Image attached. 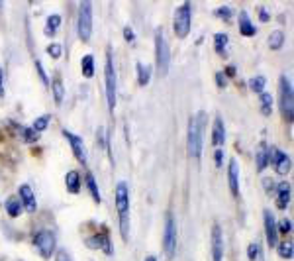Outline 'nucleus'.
I'll return each mask as SVG.
<instances>
[{
  "label": "nucleus",
  "mask_w": 294,
  "mask_h": 261,
  "mask_svg": "<svg viewBox=\"0 0 294 261\" xmlns=\"http://www.w3.org/2000/svg\"><path fill=\"white\" fill-rule=\"evenodd\" d=\"M202 120H204V114H198V116H190L188 120V155L198 159L200 153H202Z\"/></svg>",
  "instance_id": "nucleus-1"
},
{
  "label": "nucleus",
  "mask_w": 294,
  "mask_h": 261,
  "mask_svg": "<svg viewBox=\"0 0 294 261\" xmlns=\"http://www.w3.org/2000/svg\"><path fill=\"white\" fill-rule=\"evenodd\" d=\"M155 63H157V73L161 77H167L169 65H171V51H169V43L163 30H159L155 36Z\"/></svg>",
  "instance_id": "nucleus-2"
},
{
  "label": "nucleus",
  "mask_w": 294,
  "mask_h": 261,
  "mask_svg": "<svg viewBox=\"0 0 294 261\" xmlns=\"http://www.w3.org/2000/svg\"><path fill=\"white\" fill-rule=\"evenodd\" d=\"M192 26V4L184 2L175 10V20H173V30L177 37H186Z\"/></svg>",
  "instance_id": "nucleus-3"
},
{
  "label": "nucleus",
  "mask_w": 294,
  "mask_h": 261,
  "mask_svg": "<svg viewBox=\"0 0 294 261\" xmlns=\"http://www.w3.org/2000/svg\"><path fill=\"white\" fill-rule=\"evenodd\" d=\"M77 32L81 41H89L92 36V4L89 0H83L79 6V22H77Z\"/></svg>",
  "instance_id": "nucleus-4"
},
{
  "label": "nucleus",
  "mask_w": 294,
  "mask_h": 261,
  "mask_svg": "<svg viewBox=\"0 0 294 261\" xmlns=\"http://www.w3.org/2000/svg\"><path fill=\"white\" fill-rule=\"evenodd\" d=\"M278 89H280V110H282V116L286 118L288 124H292V118H294V104H292V83L286 75L280 77L278 81Z\"/></svg>",
  "instance_id": "nucleus-5"
},
{
  "label": "nucleus",
  "mask_w": 294,
  "mask_h": 261,
  "mask_svg": "<svg viewBox=\"0 0 294 261\" xmlns=\"http://www.w3.org/2000/svg\"><path fill=\"white\" fill-rule=\"evenodd\" d=\"M104 81H106V100L108 108H116V69H114V61L112 55L106 53V65H104Z\"/></svg>",
  "instance_id": "nucleus-6"
},
{
  "label": "nucleus",
  "mask_w": 294,
  "mask_h": 261,
  "mask_svg": "<svg viewBox=\"0 0 294 261\" xmlns=\"http://www.w3.org/2000/svg\"><path fill=\"white\" fill-rule=\"evenodd\" d=\"M177 220L173 218V214L169 212L167 214V220H165V236H163V247H165V253L167 257H173L175 251H177Z\"/></svg>",
  "instance_id": "nucleus-7"
},
{
  "label": "nucleus",
  "mask_w": 294,
  "mask_h": 261,
  "mask_svg": "<svg viewBox=\"0 0 294 261\" xmlns=\"http://www.w3.org/2000/svg\"><path fill=\"white\" fill-rule=\"evenodd\" d=\"M116 210L120 218H129V188L126 181L116 185Z\"/></svg>",
  "instance_id": "nucleus-8"
},
{
  "label": "nucleus",
  "mask_w": 294,
  "mask_h": 261,
  "mask_svg": "<svg viewBox=\"0 0 294 261\" xmlns=\"http://www.w3.org/2000/svg\"><path fill=\"white\" fill-rule=\"evenodd\" d=\"M34 243L37 245V249H39V253L43 257H51V253L55 251V236H53V232H47V230L37 232L34 236Z\"/></svg>",
  "instance_id": "nucleus-9"
},
{
  "label": "nucleus",
  "mask_w": 294,
  "mask_h": 261,
  "mask_svg": "<svg viewBox=\"0 0 294 261\" xmlns=\"http://www.w3.org/2000/svg\"><path fill=\"white\" fill-rule=\"evenodd\" d=\"M269 163L275 165L278 175H286L290 171V155L276 148H269Z\"/></svg>",
  "instance_id": "nucleus-10"
},
{
  "label": "nucleus",
  "mask_w": 294,
  "mask_h": 261,
  "mask_svg": "<svg viewBox=\"0 0 294 261\" xmlns=\"http://www.w3.org/2000/svg\"><path fill=\"white\" fill-rule=\"evenodd\" d=\"M63 136L67 138V142H69V146H71V149H73V153H75V157H77V161H81L83 165L87 163V148H85V144H83V140L79 138V136H75V134H71V132H67V130H63Z\"/></svg>",
  "instance_id": "nucleus-11"
},
{
  "label": "nucleus",
  "mask_w": 294,
  "mask_h": 261,
  "mask_svg": "<svg viewBox=\"0 0 294 261\" xmlns=\"http://www.w3.org/2000/svg\"><path fill=\"white\" fill-rule=\"evenodd\" d=\"M263 218H265V236H267V243H269V247H276V243H278L276 220H275V216H273L271 210H265V212H263Z\"/></svg>",
  "instance_id": "nucleus-12"
},
{
  "label": "nucleus",
  "mask_w": 294,
  "mask_h": 261,
  "mask_svg": "<svg viewBox=\"0 0 294 261\" xmlns=\"http://www.w3.org/2000/svg\"><path fill=\"white\" fill-rule=\"evenodd\" d=\"M18 194H20V203L24 205L22 208H26L28 212H36L37 203H36V194H34L32 186H30V185H22V186L18 188Z\"/></svg>",
  "instance_id": "nucleus-13"
},
{
  "label": "nucleus",
  "mask_w": 294,
  "mask_h": 261,
  "mask_svg": "<svg viewBox=\"0 0 294 261\" xmlns=\"http://www.w3.org/2000/svg\"><path fill=\"white\" fill-rule=\"evenodd\" d=\"M212 257H214V261H222V257H224V238H222L220 226L212 228Z\"/></svg>",
  "instance_id": "nucleus-14"
},
{
  "label": "nucleus",
  "mask_w": 294,
  "mask_h": 261,
  "mask_svg": "<svg viewBox=\"0 0 294 261\" xmlns=\"http://www.w3.org/2000/svg\"><path fill=\"white\" fill-rule=\"evenodd\" d=\"M228 181H230V188H232V194L238 197L239 194V165L236 159L230 161V169H228Z\"/></svg>",
  "instance_id": "nucleus-15"
},
{
  "label": "nucleus",
  "mask_w": 294,
  "mask_h": 261,
  "mask_svg": "<svg viewBox=\"0 0 294 261\" xmlns=\"http://www.w3.org/2000/svg\"><path fill=\"white\" fill-rule=\"evenodd\" d=\"M226 142V128H224V122L220 116H216L214 120V132H212V144L214 146H224Z\"/></svg>",
  "instance_id": "nucleus-16"
},
{
  "label": "nucleus",
  "mask_w": 294,
  "mask_h": 261,
  "mask_svg": "<svg viewBox=\"0 0 294 261\" xmlns=\"http://www.w3.org/2000/svg\"><path fill=\"white\" fill-rule=\"evenodd\" d=\"M290 203V183H280L276 186V206L286 208Z\"/></svg>",
  "instance_id": "nucleus-17"
},
{
  "label": "nucleus",
  "mask_w": 294,
  "mask_h": 261,
  "mask_svg": "<svg viewBox=\"0 0 294 261\" xmlns=\"http://www.w3.org/2000/svg\"><path fill=\"white\" fill-rule=\"evenodd\" d=\"M65 185H67V190L71 194H77L81 190V175H79V171H69L67 177H65Z\"/></svg>",
  "instance_id": "nucleus-18"
},
{
  "label": "nucleus",
  "mask_w": 294,
  "mask_h": 261,
  "mask_svg": "<svg viewBox=\"0 0 294 261\" xmlns=\"http://www.w3.org/2000/svg\"><path fill=\"white\" fill-rule=\"evenodd\" d=\"M87 243H89V245H94V247H100L106 255H112V245H110V238H108V234H106V232H104V234L94 236V240H89Z\"/></svg>",
  "instance_id": "nucleus-19"
},
{
  "label": "nucleus",
  "mask_w": 294,
  "mask_h": 261,
  "mask_svg": "<svg viewBox=\"0 0 294 261\" xmlns=\"http://www.w3.org/2000/svg\"><path fill=\"white\" fill-rule=\"evenodd\" d=\"M239 32H241L245 37H251V36L257 34V28L251 24L247 12H241V14H239Z\"/></svg>",
  "instance_id": "nucleus-20"
},
{
  "label": "nucleus",
  "mask_w": 294,
  "mask_h": 261,
  "mask_svg": "<svg viewBox=\"0 0 294 261\" xmlns=\"http://www.w3.org/2000/svg\"><path fill=\"white\" fill-rule=\"evenodd\" d=\"M4 208H6L8 216H12V218H18L22 214V203L16 197H8L6 203H4Z\"/></svg>",
  "instance_id": "nucleus-21"
},
{
  "label": "nucleus",
  "mask_w": 294,
  "mask_h": 261,
  "mask_svg": "<svg viewBox=\"0 0 294 261\" xmlns=\"http://www.w3.org/2000/svg\"><path fill=\"white\" fill-rule=\"evenodd\" d=\"M81 69H83V75L87 79H91L94 75V57L92 55H85L81 59Z\"/></svg>",
  "instance_id": "nucleus-22"
},
{
  "label": "nucleus",
  "mask_w": 294,
  "mask_h": 261,
  "mask_svg": "<svg viewBox=\"0 0 294 261\" xmlns=\"http://www.w3.org/2000/svg\"><path fill=\"white\" fill-rule=\"evenodd\" d=\"M59 26H61V16L59 14H51L47 18V24H45V36H55Z\"/></svg>",
  "instance_id": "nucleus-23"
},
{
  "label": "nucleus",
  "mask_w": 294,
  "mask_h": 261,
  "mask_svg": "<svg viewBox=\"0 0 294 261\" xmlns=\"http://www.w3.org/2000/svg\"><path fill=\"white\" fill-rule=\"evenodd\" d=\"M282 43H284V32H282V30H275V32L269 36V47L276 51V49L282 47Z\"/></svg>",
  "instance_id": "nucleus-24"
},
{
  "label": "nucleus",
  "mask_w": 294,
  "mask_h": 261,
  "mask_svg": "<svg viewBox=\"0 0 294 261\" xmlns=\"http://www.w3.org/2000/svg\"><path fill=\"white\" fill-rule=\"evenodd\" d=\"M87 185H89V190H91V194H92L94 203H96V205H100V203H102V197H100L98 185H96V181H94V177H92L91 173H87Z\"/></svg>",
  "instance_id": "nucleus-25"
},
{
  "label": "nucleus",
  "mask_w": 294,
  "mask_h": 261,
  "mask_svg": "<svg viewBox=\"0 0 294 261\" xmlns=\"http://www.w3.org/2000/svg\"><path fill=\"white\" fill-rule=\"evenodd\" d=\"M259 96H261V112L265 116H269L273 112V94L263 91V93H259Z\"/></svg>",
  "instance_id": "nucleus-26"
},
{
  "label": "nucleus",
  "mask_w": 294,
  "mask_h": 261,
  "mask_svg": "<svg viewBox=\"0 0 294 261\" xmlns=\"http://www.w3.org/2000/svg\"><path fill=\"white\" fill-rule=\"evenodd\" d=\"M137 75H139V85H141V87L149 85V79H151V69L147 67V65L137 63Z\"/></svg>",
  "instance_id": "nucleus-27"
},
{
  "label": "nucleus",
  "mask_w": 294,
  "mask_h": 261,
  "mask_svg": "<svg viewBox=\"0 0 294 261\" xmlns=\"http://www.w3.org/2000/svg\"><path fill=\"white\" fill-rule=\"evenodd\" d=\"M51 91H53V98H55V102H57V104H61V102H63V98H65V87H63V81H61V79H55V81H53V85H51Z\"/></svg>",
  "instance_id": "nucleus-28"
},
{
  "label": "nucleus",
  "mask_w": 294,
  "mask_h": 261,
  "mask_svg": "<svg viewBox=\"0 0 294 261\" xmlns=\"http://www.w3.org/2000/svg\"><path fill=\"white\" fill-rule=\"evenodd\" d=\"M267 165H269V148L263 144V146L259 148V151H257V169L263 171Z\"/></svg>",
  "instance_id": "nucleus-29"
},
{
  "label": "nucleus",
  "mask_w": 294,
  "mask_h": 261,
  "mask_svg": "<svg viewBox=\"0 0 294 261\" xmlns=\"http://www.w3.org/2000/svg\"><path fill=\"white\" fill-rule=\"evenodd\" d=\"M265 85H267V79H265L263 75H257V77L249 79V89H251V91H255V93H263Z\"/></svg>",
  "instance_id": "nucleus-30"
},
{
  "label": "nucleus",
  "mask_w": 294,
  "mask_h": 261,
  "mask_svg": "<svg viewBox=\"0 0 294 261\" xmlns=\"http://www.w3.org/2000/svg\"><path fill=\"white\" fill-rule=\"evenodd\" d=\"M276 247H278V255L282 257V259H292V242H282V243H276Z\"/></svg>",
  "instance_id": "nucleus-31"
},
{
  "label": "nucleus",
  "mask_w": 294,
  "mask_h": 261,
  "mask_svg": "<svg viewBox=\"0 0 294 261\" xmlns=\"http://www.w3.org/2000/svg\"><path fill=\"white\" fill-rule=\"evenodd\" d=\"M49 120H51V118H49V114H43V116H39V118H36V120H34V124H32V128H34V130H36V132L39 134V132H43V130L47 128V124H49Z\"/></svg>",
  "instance_id": "nucleus-32"
},
{
  "label": "nucleus",
  "mask_w": 294,
  "mask_h": 261,
  "mask_svg": "<svg viewBox=\"0 0 294 261\" xmlns=\"http://www.w3.org/2000/svg\"><path fill=\"white\" fill-rule=\"evenodd\" d=\"M226 45H228V36L226 34H216L214 36V47L218 49V53H222Z\"/></svg>",
  "instance_id": "nucleus-33"
},
{
  "label": "nucleus",
  "mask_w": 294,
  "mask_h": 261,
  "mask_svg": "<svg viewBox=\"0 0 294 261\" xmlns=\"http://www.w3.org/2000/svg\"><path fill=\"white\" fill-rule=\"evenodd\" d=\"M22 136H24V142H28V144H34V142H37V138H39V134L36 132L34 128H24V130H22Z\"/></svg>",
  "instance_id": "nucleus-34"
},
{
  "label": "nucleus",
  "mask_w": 294,
  "mask_h": 261,
  "mask_svg": "<svg viewBox=\"0 0 294 261\" xmlns=\"http://www.w3.org/2000/svg\"><path fill=\"white\" fill-rule=\"evenodd\" d=\"M259 255H261V245H259L257 242L249 243V247H247V257H249V261H255Z\"/></svg>",
  "instance_id": "nucleus-35"
},
{
  "label": "nucleus",
  "mask_w": 294,
  "mask_h": 261,
  "mask_svg": "<svg viewBox=\"0 0 294 261\" xmlns=\"http://www.w3.org/2000/svg\"><path fill=\"white\" fill-rule=\"evenodd\" d=\"M276 230H278V234H290L292 222L288 218H284V220H280V224H276Z\"/></svg>",
  "instance_id": "nucleus-36"
},
{
  "label": "nucleus",
  "mask_w": 294,
  "mask_h": 261,
  "mask_svg": "<svg viewBox=\"0 0 294 261\" xmlns=\"http://www.w3.org/2000/svg\"><path fill=\"white\" fill-rule=\"evenodd\" d=\"M36 69H37V75H39L41 83L47 87V85H49V79H47V75H45V71H43V65H41V61H39V59H36Z\"/></svg>",
  "instance_id": "nucleus-37"
},
{
  "label": "nucleus",
  "mask_w": 294,
  "mask_h": 261,
  "mask_svg": "<svg viewBox=\"0 0 294 261\" xmlns=\"http://www.w3.org/2000/svg\"><path fill=\"white\" fill-rule=\"evenodd\" d=\"M216 16H218V18H224V20H230V18H232V8H230V6H220V8L216 10Z\"/></svg>",
  "instance_id": "nucleus-38"
},
{
  "label": "nucleus",
  "mask_w": 294,
  "mask_h": 261,
  "mask_svg": "<svg viewBox=\"0 0 294 261\" xmlns=\"http://www.w3.org/2000/svg\"><path fill=\"white\" fill-rule=\"evenodd\" d=\"M120 232H122V238L128 240V234H129V218H120Z\"/></svg>",
  "instance_id": "nucleus-39"
},
{
  "label": "nucleus",
  "mask_w": 294,
  "mask_h": 261,
  "mask_svg": "<svg viewBox=\"0 0 294 261\" xmlns=\"http://www.w3.org/2000/svg\"><path fill=\"white\" fill-rule=\"evenodd\" d=\"M47 53H49L53 59H59V57H61V45H59V43H51V45L47 47Z\"/></svg>",
  "instance_id": "nucleus-40"
},
{
  "label": "nucleus",
  "mask_w": 294,
  "mask_h": 261,
  "mask_svg": "<svg viewBox=\"0 0 294 261\" xmlns=\"http://www.w3.org/2000/svg\"><path fill=\"white\" fill-rule=\"evenodd\" d=\"M55 261H73V259H71V255L65 249H59L57 255H55Z\"/></svg>",
  "instance_id": "nucleus-41"
},
{
  "label": "nucleus",
  "mask_w": 294,
  "mask_h": 261,
  "mask_svg": "<svg viewBox=\"0 0 294 261\" xmlns=\"http://www.w3.org/2000/svg\"><path fill=\"white\" fill-rule=\"evenodd\" d=\"M124 37H126V41H133L135 39V34H133V30L129 26L124 28Z\"/></svg>",
  "instance_id": "nucleus-42"
},
{
  "label": "nucleus",
  "mask_w": 294,
  "mask_h": 261,
  "mask_svg": "<svg viewBox=\"0 0 294 261\" xmlns=\"http://www.w3.org/2000/svg\"><path fill=\"white\" fill-rule=\"evenodd\" d=\"M216 83H218V87H226V75L216 73Z\"/></svg>",
  "instance_id": "nucleus-43"
},
{
  "label": "nucleus",
  "mask_w": 294,
  "mask_h": 261,
  "mask_svg": "<svg viewBox=\"0 0 294 261\" xmlns=\"http://www.w3.org/2000/svg\"><path fill=\"white\" fill-rule=\"evenodd\" d=\"M214 157H216V165L220 167V165H222V161H224V151H222V149H218Z\"/></svg>",
  "instance_id": "nucleus-44"
},
{
  "label": "nucleus",
  "mask_w": 294,
  "mask_h": 261,
  "mask_svg": "<svg viewBox=\"0 0 294 261\" xmlns=\"http://www.w3.org/2000/svg\"><path fill=\"white\" fill-rule=\"evenodd\" d=\"M259 14H261V16H259V18H261V22H269V18H271V16H269L267 8H263V6H261V8H259Z\"/></svg>",
  "instance_id": "nucleus-45"
},
{
  "label": "nucleus",
  "mask_w": 294,
  "mask_h": 261,
  "mask_svg": "<svg viewBox=\"0 0 294 261\" xmlns=\"http://www.w3.org/2000/svg\"><path fill=\"white\" fill-rule=\"evenodd\" d=\"M2 83H4V71L0 69V96H4V87H2Z\"/></svg>",
  "instance_id": "nucleus-46"
},
{
  "label": "nucleus",
  "mask_w": 294,
  "mask_h": 261,
  "mask_svg": "<svg viewBox=\"0 0 294 261\" xmlns=\"http://www.w3.org/2000/svg\"><path fill=\"white\" fill-rule=\"evenodd\" d=\"M145 261H157V257H155V255H147Z\"/></svg>",
  "instance_id": "nucleus-47"
}]
</instances>
